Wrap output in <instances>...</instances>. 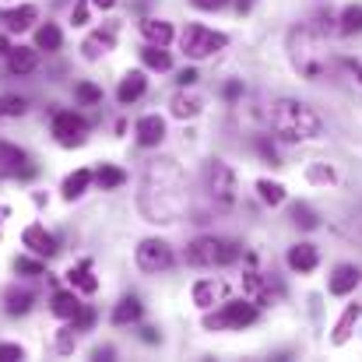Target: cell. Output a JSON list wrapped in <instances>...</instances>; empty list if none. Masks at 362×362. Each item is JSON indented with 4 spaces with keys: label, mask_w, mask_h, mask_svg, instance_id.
<instances>
[{
    "label": "cell",
    "mask_w": 362,
    "mask_h": 362,
    "mask_svg": "<svg viewBox=\"0 0 362 362\" xmlns=\"http://www.w3.org/2000/svg\"><path fill=\"white\" fill-rule=\"evenodd\" d=\"M162 137H165V120H162V117H141V120H137V141H141L144 148L158 144Z\"/></svg>",
    "instance_id": "17"
},
{
    "label": "cell",
    "mask_w": 362,
    "mask_h": 362,
    "mask_svg": "<svg viewBox=\"0 0 362 362\" xmlns=\"http://www.w3.org/2000/svg\"><path fill=\"white\" fill-rule=\"evenodd\" d=\"M53 313H57L60 320H74V317L81 313L78 296H74V292H57V296H53Z\"/></svg>",
    "instance_id": "22"
},
{
    "label": "cell",
    "mask_w": 362,
    "mask_h": 362,
    "mask_svg": "<svg viewBox=\"0 0 362 362\" xmlns=\"http://www.w3.org/2000/svg\"><path fill=\"white\" fill-rule=\"evenodd\" d=\"M141 35L151 42V46H165L173 39V25L169 21H158V18H144L141 21Z\"/></svg>",
    "instance_id": "18"
},
{
    "label": "cell",
    "mask_w": 362,
    "mask_h": 362,
    "mask_svg": "<svg viewBox=\"0 0 362 362\" xmlns=\"http://www.w3.org/2000/svg\"><path fill=\"white\" fill-rule=\"evenodd\" d=\"M14 267H18L21 274H42V264H39V260H32V257H18V260H14Z\"/></svg>",
    "instance_id": "36"
},
{
    "label": "cell",
    "mask_w": 362,
    "mask_h": 362,
    "mask_svg": "<svg viewBox=\"0 0 362 362\" xmlns=\"http://www.w3.org/2000/svg\"><path fill=\"white\" fill-rule=\"evenodd\" d=\"M257 194H260L264 204H281V201H285V187L274 183V180H260V183H257Z\"/></svg>",
    "instance_id": "31"
},
{
    "label": "cell",
    "mask_w": 362,
    "mask_h": 362,
    "mask_svg": "<svg viewBox=\"0 0 362 362\" xmlns=\"http://www.w3.org/2000/svg\"><path fill=\"white\" fill-rule=\"evenodd\" d=\"M60 42H64V35H60V28H57V25H49V21L35 32V49L57 53V49H60Z\"/></svg>",
    "instance_id": "25"
},
{
    "label": "cell",
    "mask_w": 362,
    "mask_h": 362,
    "mask_svg": "<svg viewBox=\"0 0 362 362\" xmlns=\"http://www.w3.org/2000/svg\"><path fill=\"white\" fill-rule=\"evenodd\" d=\"M176 81H180V85L187 88V85H194V81H197V71H183V74H180Z\"/></svg>",
    "instance_id": "41"
},
{
    "label": "cell",
    "mask_w": 362,
    "mask_h": 362,
    "mask_svg": "<svg viewBox=\"0 0 362 362\" xmlns=\"http://www.w3.org/2000/svg\"><path fill=\"white\" fill-rule=\"evenodd\" d=\"M141 211L148 222H176L187 211V176L176 158H158L148 165L141 183Z\"/></svg>",
    "instance_id": "1"
},
{
    "label": "cell",
    "mask_w": 362,
    "mask_h": 362,
    "mask_svg": "<svg viewBox=\"0 0 362 362\" xmlns=\"http://www.w3.org/2000/svg\"><path fill=\"white\" fill-rule=\"evenodd\" d=\"M271 130L278 134V141L299 144V141H313V137H320L324 123H320V117H317L306 103L278 99V103L271 106Z\"/></svg>",
    "instance_id": "2"
},
{
    "label": "cell",
    "mask_w": 362,
    "mask_h": 362,
    "mask_svg": "<svg viewBox=\"0 0 362 362\" xmlns=\"http://www.w3.org/2000/svg\"><path fill=\"white\" fill-rule=\"evenodd\" d=\"M137 317H141V303H137L134 296L120 299V303H117V310H113V324H117V327H127V324H134Z\"/></svg>",
    "instance_id": "24"
},
{
    "label": "cell",
    "mask_w": 362,
    "mask_h": 362,
    "mask_svg": "<svg viewBox=\"0 0 362 362\" xmlns=\"http://www.w3.org/2000/svg\"><path fill=\"white\" fill-rule=\"evenodd\" d=\"M71 21H74V25H85V21H88V4H85V0H81V4H74Z\"/></svg>",
    "instance_id": "39"
},
{
    "label": "cell",
    "mask_w": 362,
    "mask_h": 362,
    "mask_svg": "<svg viewBox=\"0 0 362 362\" xmlns=\"http://www.w3.org/2000/svg\"><path fill=\"white\" fill-rule=\"evenodd\" d=\"M74 95H78V103H85V106H95V103L103 99V92H99L92 81H81V85L74 88Z\"/></svg>",
    "instance_id": "34"
},
{
    "label": "cell",
    "mask_w": 362,
    "mask_h": 362,
    "mask_svg": "<svg viewBox=\"0 0 362 362\" xmlns=\"http://www.w3.org/2000/svg\"><path fill=\"white\" fill-rule=\"evenodd\" d=\"M141 57H144V64H148L151 71H169V67H173V57H169L162 46H148V49H141Z\"/></svg>",
    "instance_id": "30"
},
{
    "label": "cell",
    "mask_w": 362,
    "mask_h": 362,
    "mask_svg": "<svg viewBox=\"0 0 362 362\" xmlns=\"http://www.w3.org/2000/svg\"><path fill=\"white\" fill-rule=\"evenodd\" d=\"M28 110V103L21 95H0V120H11V117H21Z\"/></svg>",
    "instance_id": "32"
},
{
    "label": "cell",
    "mask_w": 362,
    "mask_h": 362,
    "mask_svg": "<svg viewBox=\"0 0 362 362\" xmlns=\"http://www.w3.org/2000/svg\"><path fill=\"white\" fill-rule=\"evenodd\" d=\"M317 264H320V253H317V246H313V243H299V246H292V250H288V267H292V271L310 274Z\"/></svg>",
    "instance_id": "14"
},
{
    "label": "cell",
    "mask_w": 362,
    "mask_h": 362,
    "mask_svg": "<svg viewBox=\"0 0 362 362\" xmlns=\"http://www.w3.org/2000/svg\"><path fill=\"white\" fill-rule=\"evenodd\" d=\"M204 190H208V201L215 204V211H229L236 204V173L222 158L204 162Z\"/></svg>",
    "instance_id": "5"
},
{
    "label": "cell",
    "mask_w": 362,
    "mask_h": 362,
    "mask_svg": "<svg viewBox=\"0 0 362 362\" xmlns=\"http://www.w3.org/2000/svg\"><path fill=\"white\" fill-rule=\"evenodd\" d=\"M53 137L64 148H78L88 137V123H85V117H78V113H57L53 117Z\"/></svg>",
    "instance_id": "9"
},
{
    "label": "cell",
    "mask_w": 362,
    "mask_h": 362,
    "mask_svg": "<svg viewBox=\"0 0 362 362\" xmlns=\"http://www.w3.org/2000/svg\"><path fill=\"white\" fill-rule=\"evenodd\" d=\"M359 306H349L345 313H341V320H338V327H334V345H345L349 338H352V327H356V320H359Z\"/></svg>",
    "instance_id": "27"
},
{
    "label": "cell",
    "mask_w": 362,
    "mask_h": 362,
    "mask_svg": "<svg viewBox=\"0 0 362 362\" xmlns=\"http://www.w3.org/2000/svg\"><path fill=\"white\" fill-rule=\"evenodd\" d=\"M7 49H11V42H7V39L0 35V57H7Z\"/></svg>",
    "instance_id": "43"
},
{
    "label": "cell",
    "mask_w": 362,
    "mask_h": 362,
    "mask_svg": "<svg viewBox=\"0 0 362 362\" xmlns=\"http://www.w3.org/2000/svg\"><path fill=\"white\" fill-rule=\"evenodd\" d=\"M137 267L148 271V274L169 271L173 267V246L165 240H144L137 246Z\"/></svg>",
    "instance_id": "8"
},
{
    "label": "cell",
    "mask_w": 362,
    "mask_h": 362,
    "mask_svg": "<svg viewBox=\"0 0 362 362\" xmlns=\"http://www.w3.org/2000/svg\"><path fill=\"white\" fill-rule=\"evenodd\" d=\"M257 320V306L250 299H240V303H226L218 313H208L204 317V327L208 331H243Z\"/></svg>",
    "instance_id": "7"
},
{
    "label": "cell",
    "mask_w": 362,
    "mask_h": 362,
    "mask_svg": "<svg viewBox=\"0 0 362 362\" xmlns=\"http://www.w3.org/2000/svg\"><path fill=\"white\" fill-rule=\"evenodd\" d=\"M197 113H201V103L197 99H187V95H176L173 99V117L187 120V117H197Z\"/></svg>",
    "instance_id": "33"
},
{
    "label": "cell",
    "mask_w": 362,
    "mask_h": 362,
    "mask_svg": "<svg viewBox=\"0 0 362 362\" xmlns=\"http://www.w3.org/2000/svg\"><path fill=\"white\" fill-rule=\"evenodd\" d=\"M21 243H25V246H28L35 257H46V260L57 253V240H53V236H49L42 226H28V229L21 233Z\"/></svg>",
    "instance_id": "11"
},
{
    "label": "cell",
    "mask_w": 362,
    "mask_h": 362,
    "mask_svg": "<svg viewBox=\"0 0 362 362\" xmlns=\"http://www.w3.org/2000/svg\"><path fill=\"white\" fill-rule=\"evenodd\" d=\"M359 81H362V67H359Z\"/></svg>",
    "instance_id": "44"
},
{
    "label": "cell",
    "mask_w": 362,
    "mask_h": 362,
    "mask_svg": "<svg viewBox=\"0 0 362 362\" xmlns=\"http://www.w3.org/2000/svg\"><path fill=\"white\" fill-rule=\"evenodd\" d=\"M338 32H341V35H356V32H362V7L359 4H352V7L341 11V18H338Z\"/></svg>",
    "instance_id": "28"
},
{
    "label": "cell",
    "mask_w": 362,
    "mask_h": 362,
    "mask_svg": "<svg viewBox=\"0 0 362 362\" xmlns=\"http://www.w3.org/2000/svg\"><path fill=\"white\" fill-rule=\"evenodd\" d=\"M71 349H74V324H71V327H64V331H60V338H57V352H64V356H67Z\"/></svg>",
    "instance_id": "37"
},
{
    "label": "cell",
    "mask_w": 362,
    "mask_h": 362,
    "mask_svg": "<svg viewBox=\"0 0 362 362\" xmlns=\"http://www.w3.org/2000/svg\"><path fill=\"white\" fill-rule=\"evenodd\" d=\"M7 67H11V74H32L39 67V53L32 46H11L7 49Z\"/></svg>",
    "instance_id": "13"
},
{
    "label": "cell",
    "mask_w": 362,
    "mask_h": 362,
    "mask_svg": "<svg viewBox=\"0 0 362 362\" xmlns=\"http://www.w3.org/2000/svg\"><path fill=\"white\" fill-rule=\"evenodd\" d=\"M103 190H117V187H123V180H127V173L123 169H117V165H99V173L92 176Z\"/></svg>",
    "instance_id": "29"
},
{
    "label": "cell",
    "mask_w": 362,
    "mask_h": 362,
    "mask_svg": "<svg viewBox=\"0 0 362 362\" xmlns=\"http://www.w3.org/2000/svg\"><path fill=\"white\" fill-rule=\"evenodd\" d=\"M288 57H292V67H296L303 78H310V81H317V78L327 71L324 35H320L317 28H310V25L288 32Z\"/></svg>",
    "instance_id": "3"
},
{
    "label": "cell",
    "mask_w": 362,
    "mask_h": 362,
    "mask_svg": "<svg viewBox=\"0 0 362 362\" xmlns=\"http://www.w3.org/2000/svg\"><path fill=\"white\" fill-rule=\"evenodd\" d=\"M229 46V35L226 32H215V28H204V25H187L183 28V53L190 60H204V57H215Z\"/></svg>",
    "instance_id": "6"
},
{
    "label": "cell",
    "mask_w": 362,
    "mask_h": 362,
    "mask_svg": "<svg viewBox=\"0 0 362 362\" xmlns=\"http://www.w3.org/2000/svg\"><path fill=\"white\" fill-rule=\"evenodd\" d=\"M144 88H148V78H144L141 71H130L120 81V88H117V99H120L123 106H130V103H137V99L144 95Z\"/></svg>",
    "instance_id": "16"
},
{
    "label": "cell",
    "mask_w": 362,
    "mask_h": 362,
    "mask_svg": "<svg viewBox=\"0 0 362 362\" xmlns=\"http://www.w3.org/2000/svg\"><path fill=\"white\" fill-rule=\"evenodd\" d=\"M218 296H222V285H218V281H197V285H194V303H197L201 310L215 306Z\"/></svg>",
    "instance_id": "26"
},
{
    "label": "cell",
    "mask_w": 362,
    "mask_h": 362,
    "mask_svg": "<svg viewBox=\"0 0 362 362\" xmlns=\"http://www.w3.org/2000/svg\"><path fill=\"white\" fill-rule=\"evenodd\" d=\"M67 281H71L78 292H95V288H99V281H95V274H92V264H88V260L74 264V267L67 271Z\"/></svg>",
    "instance_id": "20"
},
{
    "label": "cell",
    "mask_w": 362,
    "mask_h": 362,
    "mask_svg": "<svg viewBox=\"0 0 362 362\" xmlns=\"http://www.w3.org/2000/svg\"><path fill=\"white\" fill-rule=\"evenodd\" d=\"M113 42H117V39H113V32H103V28H99V32H92V35L81 42L85 60H99L103 53H110V49H113Z\"/></svg>",
    "instance_id": "19"
},
{
    "label": "cell",
    "mask_w": 362,
    "mask_h": 362,
    "mask_svg": "<svg viewBox=\"0 0 362 362\" xmlns=\"http://www.w3.org/2000/svg\"><path fill=\"white\" fill-rule=\"evenodd\" d=\"M292 218H296V226H303V229H317V226H320L317 215H313L306 204H296V208H292Z\"/></svg>",
    "instance_id": "35"
},
{
    "label": "cell",
    "mask_w": 362,
    "mask_h": 362,
    "mask_svg": "<svg viewBox=\"0 0 362 362\" xmlns=\"http://www.w3.org/2000/svg\"><path fill=\"white\" fill-rule=\"evenodd\" d=\"M194 7H201V11H218V7H226V0H190Z\"/></svg>",
    "instance_id": "40"
},
{
    "label": "cell",
    "mask_w": 362,
    "mask_h": 362,
    "mask_svg": "<svg viewBox=\"0 0 362 362\" xmlns=\"http://www.w3.org/2000/svg\"><path fill=\"white\" fill-rule=\"evenodd\" d=\"M21 359H25L21 345H0V362H21Z\"/></svg>",
    "instance_id": "38"
},
{
    "label": "cell",
    "mask_w": 362,
    "mask_h": 362,
    "mask_svg": "<svg viewBox=\"0 0 362 362\" xmlns=\"http://www.w3.org/2000/svg\"><path fill=\"white\" fill-rule=\"evenodd\" d=\"M88 183H92V173H88V169H74V173L64 180V197H67V201L81 197V194L88 190Z\"/></svg>",
    "instance_id": "23"
},
{
    "label": "cell",
    "mask_w": 362,
    "mask_h": 362,
    "mask_svg": "<svg viewBox=\"0 0 362 362\" xmlns=\"http://www.w3.org/2000/svg\"><path fill=\"white\" fill-rule=\"evenodd\" d=\"M25 162H28V158H25V151H21L18 144L0 141V173H4V176H18V173H21V176H28L32 169H28Z\"/></svg>",
    "instance_id": "12"
},
{
    "label": "cell",
    "mask_w": 362,
    "mask_h": 362,
    "mask_svg": "<svg viewBox=\"0 0 362 362\" xmlns=\"http://www.w3.org/2000/svg\"><path fill=\"white\" fill-rule=\"evenodd\" d=\"M92 4H95V7H99V11H110V7H113V4H117V0H92Z\"/></svg>",
    "instance_id": "42"
},
{
    "label": "cell",
    "mask_w": 362,
    "mask_h": 362,
    "mask_svg": "<svg viewBox=\"0 0 362 362\" xmlns=\"http://www.w3.org/2000/svg\"><path fill=\"white\" fill-rule=\"evenodd\" d=\"M4 310H7L11 317L28 313V310H32V292H25V288H7V292H4Z\"/></svg>",
    "instance_id": "21"
},
{
    "label": "cell",
    "mask_w": 362,
    "mask_h": 362,
    "mask_svg": "<svg viewBox=\"0 0 362 362\" xmlns=\"http://www.w3.org/2000/svg\"><path fill=\"white\" fill-rule=\"evenodd\" d=\"M240 260V246L222 236H197L187 246V264L194 267H229Z\"/></svg>",
    "instance_id": "4"
},
{
    "label": "cell",
    "mask_w": 362,
    "mask_h": 362,
    "mask_svg": "<svg viewBox=\"0 0 362 362\" xmlns=\"http://www.w3.org/2000/svg\"><path fill=\"white\" fill-rule=\"evenodd\" d=\"M35 18H39V11H35L32 4H21V7H7V11H0V25H4L7 32H25V28H32Z\"/></svg>",
    "instance_id": "10"
},
{
    "label": "cell",
    "mask_w": 362,
    "mask_h": 362,
    "mask_svg": "<svg viewBox=\"0 0 362 362\" xmlns=\"http://www.w3.org/2000/svg\"><path fill=\"white\" fill-rule=\"evenodd\" d=\"M359 267H352V264H341L334 274H331V281H327V288L334 292V296H349V292H356V285H359Z\"/></svg>",
    "instance_id": "15"
}]
</instances>
